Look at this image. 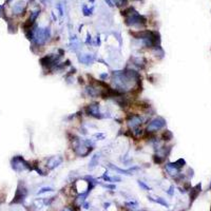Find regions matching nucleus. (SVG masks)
<instances>
[{
	"mask_svg": "<svg viewBox=\"0 0 211 211\" xmlns=\"http://www.w3.org/2000/svg\"><path fill=\"white\" fill-rule=\"evenodd\" d=\"M131 34L135 39L141 41V45L146 49L152 50L160 45V35L157 31L138 30L136 32H132Z\"/></svg>",
	"mask_w": 211,
	"mask_h": 211,
	"instance_id": "f257e3e1",
	"label": "nucleus"
},
{
	"mask_svg": "<svg viewBox=\"0 0 211 211\" xmlns=\"http://www.w3.org/2000/svg\"><path fill=\"white\" fill-rule=\"evenodd\" d=\"M121 15L125 17V23L130 27L137 29V31L145 27L147 24L146 18L143 15H141L137 11H135L134 8H132V6L123 10L121 12Z\"/></svg>",
	"mask_w": 211,
	"mask_h": 211,
	"instance_id": "f03ea898",
	"label": "nucleus"
},
{
	"mask_svg": "<svg viewBox=\"0 0 211 211\" xmlns=\"http://www.w3.org/2000/svg\"><path fill=\"white\" fill-rule=\"evenodd\" d=\"M52 37V31L50 27H37L34 32L33 39H32V48H42L48 43V41L51 39Z\"/></svg>",
	"mask_w": 211,
	"mask_h": 211,
	"instance_id": "7ed1b4c3",
	"label": "nucleus"
},
{
	"mask_svg": "<svg viewBox=\"0 0 211 211\" xmlns=\"http://www.w3.org/2000/svg\"><path fill=\"white\" fill-rule=\"evenodd\" d=\"M84 111L86 114L90 117H93L95 119H104V118H111L110 113H104L100 110V105L98 102H92L84 108Z\"/></svg>",
	"mask_w": 211,
	"mask_h": 211,
	"instance_id": "20e7f679",
	"label": "nucleus"
},
{
	"mask_svg": "<svg viewBox=\"0 0 211 211\" xmlns=\"http://www.w3.org/2000/svg\"><path fill=\"white\" fill-rule=\"evenodd\" d=\"M11 166L12 169L16 172H22V171H33V164L24 159L20 155H16L11 159Z\"/></svg>",
	"mask_w": 211,
	"mask_h": 211,
	"instance_id": "39448f33",
	"label": "nucleus"
},
{
	"mask_svg": "<svg viewBox=\"0 0 211 211\" xmlns=\"http://www.w3.org/2000/svg\"><path fill=\"white\" fill-rule=\"evenodd\" d=\"M167 125V121L166 119L162 116H155L154 118L150 119L148 121L146 126V129L145 131L147 133H151V134H155L156 132H158L159 130L164 129Z\"/></svg>",
	"mask_w": 211,
	"mask_h": 211,
	"instance_id": "423d86ee",
	"label": "nucleus"
},
{
	"mask_svg": "<svg viewBox=\"0 0 211 211\" xmlns=\"http://www.w3.org/2000/svg\"><path fill=\"white\" fill-rule=\"evenodd\" d=\"M144 121L145 119L141 115L139 114H135V113H132V114H129L126 118V123H127V126H128V129L130 131H133L135 129H138V128H141L143 126Z\"/></svg>",
	"mask_w": 211,
	"mask_h": 211,
	"instance_id": "0eeeda50",
	"label": "nucleus"
},
{
	"mask_svg": "<svg viewBox=\"0 0 211 211\" xmlns=\"http://www.w3.org/2000/svg\"><path fill=\"white\" fill-rule=\"evenodd\" d=\"M27 195V188L26 187L24 183H22V181H20L18 184L17 190H16L15 196L12 202V204H21L22 202H24Z\"/></svg>",
	"mask_w": 211,
	"mask_h": 211,
	"instance_id": "6e6552de",
	"label": "nucleus"
},
{
	"mask_svg": "<svg viewBox=\"0 0 211 211\" xmlns=\"http://www.w3.org/2000/svg\"><path fill=\"white\" fill-rule=\"evenodd\" d=\"M108 168L111 169V170H113V171H115V173L123 174V175H127V176L134 175L135 172L141 170V167L135 166V165H133L132 167H130V168H128V169H123V168H119V167L115 166V165L111 164V163H109V164H108Z\"/></svg>",
	"mask_w": 211,
	"mask_h": 211,
	"instance_id": "1a4fd4ad",
	"label": "nucleus"
},
{
	"mask_svg": "<svg viewBox=\"0 0 211 211\" xmlns=\"http://www.w3.org/2000/svg\"><path fill=\"white\" fill-rule=\"evenodd\" d=\"M77 59H78L79 63L90 66L96 63L97 57H96L95 54H92V53H77Z\"/></svg>",
	"mask_w": 211,
	"mask_h": 211,
	"instance_id": "9d476101",
	"label": "nucleus"
},
{
	"mask_svg": "<svg viewBox=\"0 0 211 211\" xmlns=\"http://www.w3.org/2000/svg\"><path fill=\"white\" fill-rule=\"evenodd\" d=\"M45 160H47V164H45L47 168L49 170H54L63 163V157L61 155H53V156L48 157Z\"/></svg>",
	"mask_w": 211,
	"mask_h": 211,
	"instance_id": "9b49d317",
	"label": "nucleus"
},
{
	"mask_svg": "<svg viewBox=\"0 0 211 211\" xmlns=\"http://www.w3.org/2000/svg\"><path fill=\"white\" fill-rule=\"evenodd\" d=\"M165 171H166L169 175L173 176V177H176V176L180 174L181 169L176 166L175 163H166V164H165Z\"/></svg>",
	"mask_w": 211,
	"mask_h": 211,
	"instance_id": "f8f14e48",
	"label": "nucleus"
},
{
	"mask_svg": "<svg viewBox=\"0 0 211 211\" xmlns=\"http://www.w3.org/2000/svg\"><path fill=\"white\" fill-rule=\"evenodd\" d=\"M132 65L139 70H144L147 66V60L143 56H133L131 57Z\"/></svg>",
	"mask_w": 211,
	"mask_h": 211,
	"instance_id": "ddd939ff",
	"label": "nucleus"
},
{
	"mask_svg": "<svg viewBox=\"0 0 211 211\" xmlns=\"http://www.w3.org/2000/svg\"><path fill=\"white\" fill-rule=\"evenodd\" d=\"M100 155H102V153L98 152V153H95V154L90 158V162H89V166H88L89 170H94V169L98 166V164H99V159H100V157H102Z\"/></svg>",
	"mask_w": 211,
	"mask_h": 211,
	"instance_id": "4468645a",
	"label": "nucleus"
},
{
	"mask_svg": "<svg viewBox=\"0 0 211 211\" xmlns=\"http://www.w3.org/2000/svg\"><path fill=\"white\" fill-rule=\"evenodd\" d=\"M24 9H26V2L24 1H19L14 5L13 8V13L16 15H21L24 12Z\"/></svg>",
	"mask_w": 211,
	"mask_h": 211,
	"instance_id": "2eb2a0df",
	"label": "nucleus"
},
{
	"mask_svg": "<svg viewBox=\"0 0 211 211\" xmlns=\"http://www.w3.org/2000/svg\"><path fill=\"white\" fill-rule=\"evenodd\" d=\"M148 199H149V201H150V202H152V203L159 204V205L164 206V207H166V208H168V207H169L168 202H167L165 198H160V196H155V198H154V196L148 195Z\"/></svg>",
	"mask_w": 211,
	"mask_h": 211,
	"instance_id": "dca6fc26",
	"label": "nucleus"
},
{
	"mask_svg": "<svg viewBox=\"0 0 211 211\" xmlns=\"http://www.w3.org/2000/svg\"><path fill=\"white\" fill-rule=\"evenodd\" d=\"M120 162L123 163L125 166H130V165H131L132 163H133V158L131 156H129V153H127V154L121 155Z\"/></svg>",
	"mask_w": 211,
	"mask_h": 211,
	"instance_id": "f3484780",
	"label": "nucleus"
},
{
	"mask_svg": "<svg viewBox=\"0 0 211 211\" xmlns=\"http://www.w3.org/2000/svg\"><path fill=\"white\" fill-rule=\"evenodd\" d=\"M151 51L153 52V54L155 55L156 57H158V58H163L164 57V55H165V52H164V50L162 49V47H155L154 49H152Z\"/></svg>",
	"mask_w": 211,
	"mask_h": 211,
	"instance_id": "a211bd4d",
	"label": "nucleus"
},
{
	"mask_svg": "<svg viewBox=\"0 0 211 211\" xmlns=\"http://www.w3.org/2000/svg\"><path fill=\"white\" fill-rule=\"evenodd\" d=\"M172 138H173V134H172V132L170 131V130H165V131L163 132V134H162L163 141H171Z\"/></svg>",
	"mask_w": 211,
	"mask_h": 211,
	"instance_id": "6ab92c4d",
	"label": "nucleus"
},
{
	"mask_svg": "<svg viewBox=\"0 0 211 211\" xmlns=\"http://www.w3.org/2000/svg\"><path fill=\"white\" fill-rule=\"evenodd\" d=\"M152 159H153V163L156 165H162L163 163H165V160H166V158L160 156V155H158L157 153H155V154H153L152 156Z\"/></svg>",
	"mask_w": 211,
	"mask_h": 211,
	"instance_id": "aec40b11",
	"label": "nucleus"
},
{
	"mask_svg": "<svg viewBox=\"0 0 211 211\" xmlns=\"http://www.w3.org/2000/svg\"><path fill=\"white\" fill-rule=\"evenodd\" d=\"M125 206L129 209H132V210H135V209H138V202L136 201H131V202H126L125 203Z\"/></svg>",
	"mask_w": 211,
	"mask_h": 211,
	"instance_id": "412c9836",
	"label": "nucleus"
},
{
	"mask_svg": "<svg viewBox=\"0 0 211 211\" xmlns=\"http://www.w3.org/2000/svg\"><path fill=\"white\" fill-rule=\"evenodd\" d=\"M93 12H94V6H92L91 9H89L86 4H84V5H82V13H84V16H86V17L91 16L93 14Z\"/></svg>",
	"mask_w": 211,
	"mask_h": 211,
	"instance_id": "4be33fe9",
	"label": "nucleus"
},
{
	"mask_svg": "<svg viewBox=\"0 0 211 211\" xmlns=\"http://www.w3.org/2000/svg\"><path fill=\"white\" fill-rule=\"evenodd\" d=\"M199 191H201V185H198L193 190H191V194H190L191 201H193V199L196 198V196H198V194L199 193Z\"/></svg>",
	"mask_w": 211,
	"mask_h": 211,
	"instance_id": "5701e85b",
	"label": "nucleus"
},
{
	"mask_svg": "<svg viewBox=\"0 0 211 211\" xmlns=\"http://www.w3.org/2000/svg\"><path fill=\"white\" fill-rule=\"evenodd\" d=\"M137 184H138V186L141 189L145 190V191H151V190H152V188H151L150 186H148L145 182H143V181H141V180L137 181Z\"/></svg>",
	"mask_w": 211,
	"mask_h": 211,
	"instance_id": "b1692460",
	"label": "nucleus"
},
{
	"mask_svg": "<svg viewBox=\"0 0 211 211\" xmlns=\"http://www.w3.org/2000/svg\"><path fill=\"white\" fill-rule=\"evenodd\" d=\"M53 191H54V189H53L52 187H42L37 191V195H40V194H43V193H47V192H53Z\"/></svg>",
	"mask_w": 211,
	"mask_h": 211,
	"instance_id": "393cba45",
	"label": "nucleus"
},
{
	"mask_svg": "<svg viewBox=\"0 0 211 211\" xmlns=\"http://www.w3.org/2000/svg\"><path fill=\"white\" fill-rule=\"evenodd\" d=\"M93 137L95 138V141H104L106 138V134L102 132H96L93 134Z\"/></svg>",
	"mask_w": 211,
	"mask_h": 211,
	"instance_id": "a878e982",
	"label": "nucleus"
},
{
	"mask_svg": "<svg viewBox=\"0 0 211 211\" xmlns=\"http://www.w3.org/2000/svg\"><path fill=\"white\" fill-rule=\"evenodd\" d=\"M102 180H104L105 182H108V183H112V177L109 175V171H106L104 174L102 175Z\"/></svg>",
	"mask_w": 211,
	"mask_h": 211,
	"instance_id": "bb28decb",
	"label": "nucleus"
},
{
	"mask_svg": "<svg viewBox=\"0 0 211 211\" xmlns=\"http://www.w3.org/2000/svg\"><path fill=\"white\" fill-rule=\"evenodd\" d=\"M174 163H175V165H176V166H177L180 169H181V168H183V167H184L185 165H186L185 159H183V158H180V159H177V160H176V162H174Z\"/></svg>",
	"mask_w": 211,
	"mask_h": 211,
	"instance_id": "cd10ccee",
	"label": "nucleus"
},
{
	"mask_svg": "<svg viewBox=\"0 0 211 211\" xmlns=\"http://www.w3.org/2000/svg\"><path fill=\"white\" fill-rule=\"evenodd\" d=\"M84 43H86L87 45H92L93 42H92V36H91V34L87 33V38H86V41H84Z\"/></svg>",
	"mask_w": 211,
	"mask_h": 211,
	"instance_id": "c85d7f7f",
	"label": "nucleus"
},
{
	"mask_svg": "<svg viewBox=\"0 0 211 211\" xmlns=\"http://www.w3.org/2000/svg\"><path fill=\"white\" fill-rule=\"evenodd\" d=\"M98 184H100L99 182H98ZM104 188H107V189H111V190H115L116 189V186L115 185H112V184H100Z\"/></svg>",
	"mask_w": 211,
	"mask_h": 211,
	"instance_id": "c756f323",
	"label": "nucleus"
},
{
	"mask_svg": "<svg viewBox=\"0 0 211 211\" xmlns=\"http://www.w3.org/2000/svg\"><path fill=\"white\" fill-rule=\"evenodd\" d=\"M98 77H99V80H102V81H105V80H107V78L109 77V74H108L107 72L100 73V74L98 75Z\"/></svg>",
	"mask_w": 211,
	"mask_h": 211,
	"instance_id": "7c9ffc66",
	"label": "nucleus"
},
{
	"mask_svg": "<svg viewBox=\"0 0 211 211\" xmlns=\"http://www.w3.org/2000/svg\"><path fill=\"white\" fill-rule=\"evenodd\" d=\"M112 177V183H120L121 182V177L119 175H113V176H111Z\"/></svg>",
	"mask_w": 211,
	"mask_h": 211,
	"instance_id": "2f4dec72",
	"label": "nucleus"
},
{
	"mask_svg": "<svg viewBox=\"0 0 211 211\" xmlns=\"http://www.w3.org/2000/svg\"><path fill=\"white\" fill-rule=\"evenodd\" d=\"M167 194H168V195H170V196H172L174 194V186H170V187H169V189L167 190Z\"/></svg>",
	"mask_w": 211,
	"mask_h": 211,
	"instance_id": "473e14b6",
	"label": "nucleus"
},
{
	"mask_svg": "<svg viewBox=\"0 0 211 211\" xmlns=\"http://www.w3.org/2000/svg\"><path fill=\"white\" fill-rule=\"evenodd\" d=\"M57 9H58L59 15L63 16V6H61V3H58V5H57Z\"/></svg>",
	"mask_w": 211,
	"mask_h": 211,
	"instance_id": "72a5a7b5",
	"label": "nucleus"
},
{
	"mask_svg": "<svg viewBox=\"0 0 211 211\" xmlns=\"http://www.w3.org/2000/svg\"><path fill=\"white\" fill-rule=\"evenodd\" d=\"M100 45H102L100 37H99V35H97V36H96V45H97V47H100Z\"/></svg>",
	"mask_w": 211,
	"mask_h": 211,
	"instance_id": "f704fd0d",
	"label": "nucleus"
},
{
	"mask_svg": "<svg viewBox=\"0 0 211 211\" xmlns=\"http://www.w3.org/2000/svg\"><path fill=\"white\" fill-rule=\"evenodd\" d=\"M105 1H106V3L110 6V8H113V6H114V3H113V1H112V0H105Z\"/></svg>",
	"mask_w": 211,
	"mask_h": 211,
	"instance_id": "c9c22d12",
	"label": "nucleus"
},
{
	"mask_svg": "<svg viewBox=\"0 0 211 211\" xmlns=\"http://www.w3.org/2000/svg\"><path fill=\"white\" fill-rule=\"evenodd\" d=\"M89 206H90V204H89L88 202H84V203H82V207H84V209H89Z\"/></svg>",
	"mask_w": 211,
	"mask_h": 211,
	"instance_id": "e433bc0d",
	"label": "nucleus"
},
{
	"mask_svg": "<svg viewBox=\"0 0 211 211\" xmlns=\"http://www.w3.org/2000/svg\"><path fill=\"white\" fill-rule=\"evenodd\" d=\"M60 211H74V209H73V208H71V207H65L63 209H61Z\"/></svg>",
	"mask_w": 211,
	"mask_h": 211,
	"instance_id": "4c0bfd02",
	"label": "nucleus"
},
{
	"mask_svg": "<svg viewBox=\"0 0 211 211\" xmlns=\"http://www.w3.org/2000/svg\"><path fill=\"white\" fill-rule=\"evenodd\" d=\"M111 205V203H105L104 204V207H105V209H107V208H109V206Z\"/></svg>",
	"mask_w": 211,
	"mask_h": 211,
	"instance_id": "58836bf2",
	"label": "nucleus"
},
{
	"mask_svg": "<svg viewBox=\"0 0 211 211\" xmlns=\"http://www.w3.org/2000/svg\"><path fill=\"white\" fill-rule=\"evenodd\" d=\"M131 211H147L145 209H141V210H139V209H135V210H131Z\"/></svg>",
	"mask_w": 211,
	"mask_h": 211,
	"instance_id": "ea45409f",
	"label": "nucleus"
},
{
	"mask_svg": "<svg viewBox=\"0 0 211 211\" xmlns=\"http://www.w3.org/2000/svg\"><path fill=\"white\" fill-rule=\"evenodd\" d=\"M89 1H90L91 3H94V1H95V0H89Z\"/></svg>",
	"mask_w": 211,
	"mask_h": 211,
	"instance_id": "a19ab883",
	"label": "nucleus"
},
{
	"mask_svg": "<svg viewBox=\"0 0 211 211\" xmlns=\"http://www.w3.org/2000/svg\"><path fill=\"white\" fill-rule=\"evenodd\" d=\"M11 1H12V0H8V2H11Z\"/></svg>",
	"mask_w": 211,
	"mask_h": 211,
	"instance_id": "79ce46f5",
	"label": "nucleus"
}]
</instances>
